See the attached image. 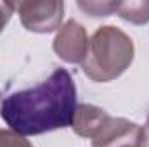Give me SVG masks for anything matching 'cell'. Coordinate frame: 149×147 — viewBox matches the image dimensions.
Masks as SVG:
<instances>
[{
	"instance_id": "cell-1",
	"label": "cell",
	"mask_w": 149,
	"mask_h": 147,
	"mask_svg": "<svg viewBox=\"0 0 149 147\" xmlns=\"http://www.w3.org/2000/svg\"><path fill=\"white\" fill-rule=\"evenodd\" d=\"M76 107L73 76L68 69L57 68L37 87L3 97L0 116L9 130L23 137H31L71 126Z\"/></svg>"
},
{
	"instance_id": "cell-2",
	"label": "cell",
	"mask_w": 149,
	"mask_h": 147,
	"mask_svg": "<svg viewBox=\"0 0 149 147\" xmlns=\"http://www.w3.org/2000/svg\"><path fill=\"white\" fill-rule=\"evenodd\" d=\"M134 55V40L123 30L113 24L101 26L88 40V50L81 62V69L92 81H111L130 68Z\"/></svg>"
},
{
	"instance_id": "cell-3",
	"label": "cell",
	"mask_w": 149,
	"mask_h": 147,
	"mask_svg": "<svg viewBox=\"0 0 149 147\" xmlns=\"http://www.w3.org/2000/svg\"><path fill=\"white\" fill-rule=\"evenodd\" d=\"M71 128L76 135L90 139L92 147L139 146L142 135V126L137 123L111 116L106 109L94 104H78Z\"/></svg>"
},
{
	"instance_id": "cell-4",
	"label": "cell",
	"mask_w": 149,
	"mask_h": 147,
	"mask_svg": "<svg viewBox=\"0 0 149 147\" xmlns=\"http://www.w3.org/2000/svg\"><path fill=\"white\" fill-rule=\"evenodd\" d=\"M21 24L31 33H52L61 28L64 17V2L59 0H33L17 2Z\"/></svg>"
},
{
	"instance_id": "cell-5",
	"label": "cell",
	"mask_w": 149,
	"mask_h": 147,
	"mask_svg": "<svg viewBox=\"0 0 149 147\" xmlns=\"http://www.w3.org/2000/svg\"><path fill=\"white\" fill-rule=\"evenodd\" d=\"M88 35L83 24L70 19L66 21L52 42L54 52L68 64H81L88 50Z\"/></svg>"
},
{
	"instance_id": "cell-6",
	"label": "cell",
	"mask_w": 149,
	"mask_h": 147,
	"mask_svg": "<svg viewBox=\"0 0 149 147\" xmlns=\"http://www.w3.org/2000/svg\"><path fill=\"white\" fill-rule=\"evenodd\" d=\"M114 14L132 24L149 23V2H116Z\"/></svg>"
},
{
	"instance_id": "cell-7",
	"label": "cell",
	"mask_w": 149,
	"mask_h": 147,
	"mask_svg": "<svg viewBox=\"0 0 149 147\" xmlns=\"http://www.w3.org/2000/svg\"><path fill=\"white\" fill-rule=\"evenodd\" d=\"M78 7L94 17H108L114 14L116 2H78Z\"/></svg>"
},
{
	"instance_id": "cell-8",
	"label": "cell",
	"mask_w": 149,
	"mask_h": 147,
	"mask_svg": "<svg viewBox=\"0 0 149 147\" xmlns=\"http://www.w3.org/2000/svg\"><path fill=\"white\" fill-rule=\"evenodd\" d=\"M0 147H33V146L23 135H19L12 130H2L0 128Z\"/></svg>"
},
{
	"instance_id": "cell-9",
	"label": "cell",
	"mask_w": 149,
	"mask_h": 147,
	"mask_svg": "<svg viewBox=\"0 0 149 147\" xmlns=\"http://www.w3.org/2000/svg\"><path fill=\"white\" fill-rule=\"evenodd\" d=\"M14 10H16V3H12V2H0V33L3 31V28L10 21Z\"/></svg>"
},
{
	"instance_id": "cell-10",
	"label": "cell",
	"mask_w": 149,
	"mask_h": 147,
	"mask_svg": "<svg viewBox=\"0 0 149 147\" xmlns=\"http://www.w3.org/2000/svg\"><path fill=\"white\" fill-rule=\"evenodd\" d=\"M139 147H149V114H148V121L142 126V135L139 140Z\"/></svg>"
},
{
	"instance_id": "cell-11",
	"label": "cell",
	"mask_w": 149,
	"mask_h": 147,
	"mask_svg": "<svg viewBox=\"0 0 149 147\" xmlns=\"http://www.w3.org/2000/svg\"><path fill=\"white\" fill-rule=\"evenodd\" d=\"M123 147H139L137 144H128V146H123Z\"/></svg>"
}]
</instances>
